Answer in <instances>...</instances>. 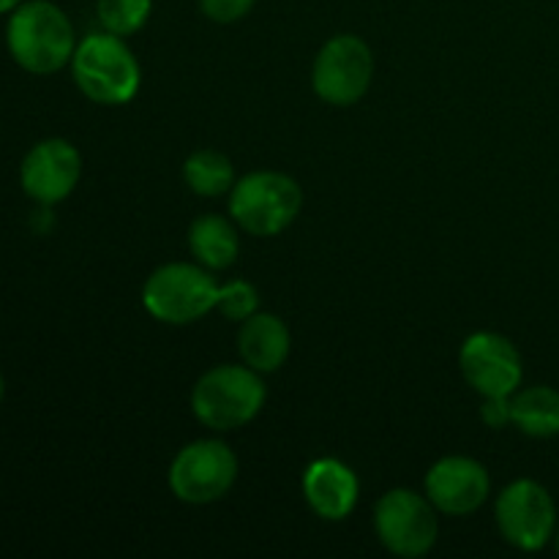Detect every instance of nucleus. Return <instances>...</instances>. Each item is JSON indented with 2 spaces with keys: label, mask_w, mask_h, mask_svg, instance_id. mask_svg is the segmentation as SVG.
<instances>
[{
  "label": "nucleus",
  "mask_w": 559,
  "mask_h": 559,
  "mask_svg": "<svg viewBox=\"0 0 559 559\" xmlns=\"http://www.w3.org/2000/svg\"><path fill=\"white\" fill-rule=\"evenodd\" d=\"M189 249L202 267L224 271L238 260V233L222 216H200L189 227Z\"/></svg>",
  "instance_id": "2eb2a0df"
},
{
  "label": "nucleus",
  "mask_w": 559,
  "mask_h": 559,
  "mask_svg": "<svg viewBox=\"0 0 559 559\" xmlns=\"http://www.w3.org/2000/svg\"><path fill=\"white\" fill-rule=\"evenodd\" d=\"M480 415L491 429H502L506 424H511V399H486Z\"/></svg>",
  "instance_id": "412c9836"
},
{
  "label": "nucleus",
  "mask_w": 559,
  "mask_h": 559,
  "mask_svg": "<svg viewBox=\"0 0 559 559\" xmlns=\"http://www.w3.org/2000/svg\"><path fill=\"white\" fill-rule=\"evenodd\" d=\"M304 205V191L289 175L251 173L229 191V213L240 229L271 238L295 222Z\"/></svg>",
  "instance_id": "20e7f679"
},
{
  "label": "nucleus",
  "mask_w": 559,
  "mask_h": 559,
  "mask_svg": "<svg viewBox=\"0 0 559 559\" xmlns=\"http://www.w3.org/2000/svg\"><path fill=\"white\" fill-rule=\"evenodd\" d=\"M153 0H98L96 14L104 31L115 36H131L147 22Z\"/></svg>",
  "instance_id": "a211bd4d"
},
{
  "label": "nucleus",
  "mask_w": 559,
  "mask_h": 559,
  "mask_svg": "<svg viewBox=\"0 0 559 559\" xmlns=\"http://www.w3.org/2000/svg\"><path fill=\"white\" fill-rule=\"evenodd\" d=\"M5 47L14 63L31 74H55L74 58V25L60 5L27 0L11 11Z\"/></svg>",
  "instance_id": "f257e3e1"
},
{
  "label": "nucleus",
  "mask_w": 559,
  "mask_h": 559,
  "mask_svg": "<svg viewBox=\"0 0 559 559\" xmlns=\"http://www.w3.org/2000/svg\"><path fill=\"white\" fill-rule=\"evenodd\" d=\"M216 309L222 311L227 320L243 322L249 320L251 314H257V309H260V293L254 289V284L238 278V282H229L224 284V287H218Z\"/></svg>",
  "instance_id": "6ab92c4d"
},
{
  "label": "nucleus",
  "mask_w": 559,
  "mask_h": 559,
  "mask_svg": "<svg viewBox=\"0 0 559 559\" xmlns=\"http://www.w3.org/2000/svg\"><path fill=\"white\" fill-rule=\"evenodd\" d=\"M183 178L194 194L200 197H222L233 191L235 167L224 153L218 151H197L186 158Z\"/></svg>",
  "instance_id": "f3484780"
},
{
  "label": "nucleus",
  "mask_w": 559,
  "mask_h": 559,
  "mask_svg": "<svg viewBox=\"0 0 559 559\" xmlns=\"http://www.w3.org/2000/svg\"><path fill=\"white\" fill-rule=\"evenodd\" d=\"M491 489L484 464L467 456L440 459L426 475V497L448 516H467L478 511Z\"/></svg>",
  "instance_id": "f8f14e48"
},
{
  "label": "nucleus",
  "mask_w": 559,
  "mask_h": 559,
  "mask_svg": "<svg viewBox=\"0 0 559 559\" xmlns=\"http://www.w3.org/2000/svg\"><path fill=\"white\" fill-rule=\"evenodd\" d=\"M3 396H5V380L3 374H0V404H3Z\"/></svg>",
  "instance_id": "5701e85b"
},
{
  "label": "nucleus",
  "mask_w": 559,
  "mask_h": 559,
  "mask_svg": "<svg viewBox=\"0 0 559 559\" xmlns=\"http://www.w3.org/2000/svg\"><path fill=\"white\" fill-rule=\"evenodd\" d=\"M238 480V459L222 440H197L180 448L169 467V489L189 506L216 502Z\"/></svg>",
  "instance_id": "423d86ee"
},
{
  "label": "nucleus",
  "mask_w": 559,
  "mask_h": 559,
  "mask_svg": "<svg viewBox=\"0 0 559 559\" xmlns=\"http://www.w3.org/2000/svg\"><path fill=\"white\" fill-rule=\"evenodd\" d=\"M437 508L429 497L409 489H393L374 508L377 538L396 557H424L437 544Z\"/></svg>",
  "instance_id": "6e6552de"
},
{
  "label": "nucleus",
  "mask_w": 559,
  "mask_h": 559,
  "mask_svg": "<svg viewBox=\"0 0 559 559\" xmlns=\"http://www.w3.org/2000/svg\"><path fill=\"white\" fill-rule=\"evenodd\" d=\"M459 366L484 399H511L522 385V355L500 333H473L459 353Z\"/></svg>",
  "instance_id": "9d476101"
},
{
  "label": "nucleus",
  "mask_w": 559,
  "mask_h": 559,
  "mask_svg": "<svg viewBox=\"0 0 559 559\" xmlns=\"http://www.w3.org/2000/svg\"><path fill=\"white\" fill-rule=\"evenodd\" d=\"M218 284L211 273L191 262H169L151 273L142 287L147 314L167 325H189L216 309Z\"/></svg>",
  "instance_id": "39448f33"
},
{
  "label": "nucleus",
  "mask_w": 559,
  "mask_h": 559,
  "mask_svg": "<svg viewBox=\"0 0 559 559\" xmlns=\"http://www.w3.org/2000/svg\"><path fill=\"white\" fill-rule=\"evenodd\" d=\"M82 175L80 151L69 140H44L27 151L20 167V183L31 200L38 205L63 202L76 189Z\"/></svg>",
  "instance_id": "9b49d317"
},
{
  "label": "nucleus",
  "mask_w": 559,
  "mask_h": 559,
  "mask_svg": "<svg viewBox=\"0 0 559 559\" xmlns=\"http://www.w3.org/2000/svg\"><path fill=\"white\" fill-rule=\"evenodd\" d=\"M511 424L527 437L559 435V391L549 385H533L511 396Z\"/></svg>",
  "instance_id": "dca6fc26"
},
{
  "label": "nucleus",
  "mask_w": 559,
  "mask_h": 559,
  "mask_svg": "<svg viewBox=\"0 0 559 559\" xmlns=\"http://www.w3.org/2000/svg\"><path fill=\"white\" fill-rule=\"evenodd\" d=\"M71 74L76 87L91 102L118 107L131 102L140 91V63L123 36L115 33H91L85 41L76 44L71 58Z\"/></svg>",
  "instance_id": "f03ea898"
},
{
  "label": "nucleus",
  "mask_w": 559,
  "mask_h": 559,
  "mask_svg": "<svg viewBox=\"0 0 559 559\" xmlns=\"http://www.w3.org/2000/svg\"><path fill=\"white\" fill-rule=\"evenodd\" d=\"M257 0H200V9L207 20L222 22V25H229V22H238L254 9Z\"/></svg>",
  "instance_id": "aec40b11"
},
{
  "label": "nucleus",
  "mask_w": 559,
  "mask_h": 559,
  "mask_svg": "<svg viewBox=\"0 0 559 559\" xmlns=\"http://www.w3.org/2000/svg\"><path fill=\"white\" fill-rule=\"evenodd\" d=\"M555 540H557V551H559V527H557V533H555Z\"/></svg>",
  "instance_id": "b1692460"
},
{
  "label": "nucleus",
  "mask_w": 559,
  "mask_h": 559,
  "mask_svg": "<svg viewBox=\"0 0 559 559\" xmlns=\"http://www.w3.org/2000/svg\"><path fill=\"white\" fill-rule=\"evenodd\" d=\"M22 0H0V14H11Z\"/></svg>",
  "instance_id": "4be33fe9"
},
{
  "label": "nucleus",
  "mask_w": 559,
  "mask_h": 559,
  "mask_svg": "<svg viewBox=\"0 0 559 559\" xmlns=\"http://www.w3.org/2000/svg\"><path fill=\"white\" fill-rule=\"evenodd\" d=\"M238 353L246 366L265 374V371L282 369L289 355V331L278 317L273 314H251L240 322Z\"/></svg>",
  "instance_id": "4468645a"
},
{
  "label": "nucleus",
  "mask_w": 559,
  "mask_h": 559,
  "mask_svg": "<svg viewBox=\"0 0 559 559\" xmlns=\"http://www.w3.org/2000/svg\"><path fill=\"white\" fill-rule=\"evenodd\" d=\"M265 404V385L251 366H216L200 377L191 409L207 429L235 431L251 424Z\"/></svg>",
  "instance_id": "7ed1b4c3"
},
{
  "label": "nucleus",
  "mask_w": 559,
  "mask_h": 559,
  "mask_svg": "<svg viewBox=\"0 0 559 559\" xmlns=\"http://www.w3.org/2000/svg\"><path fill=\"white\" fill-rule=\"evenodd\" d=\"M497 527L522 551H540L557 533V506L538 480H513L497 500Z\"/></svg>",
  "instance_id": "1a4fd4ad"
},
{
  "label": "nucleus",
  "mask_w": 559,
  "mask_h": 559,
  "mask_svg": "<svg viewBox=\"0 0 559 559\" xmlns=\"http://www.w3.org/2000/svg\"><path fill=\"white\" fill-rule=\"evenodd\" d=\"M304 495L311 511L325 522H342L358 502V478L336 459H317L304 473Z\"/></svg>",
  "instance_id": "ddd939ff"
},
{
  "label": "nucleus",
  "mask_w": 559,
  "mask_h": 559,
  "mask_svg": "<svg viewBox=\"0 0 559 559\" xmlns=\"http://www.w3.org/2000/svg\"><path fill=\"white\" fill-rule=\"evenodd\" d=\"M374 76V55L358 36H333L320 49L311 69V85L322 102L333 107H353L369 93Z\"/></svg>",
  "instance_id": "0eeeda50"
}]
</instances>
